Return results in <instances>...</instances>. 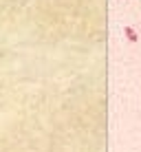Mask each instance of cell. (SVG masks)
I'll list each match as a JSON object with an SVG mask.
<instances>
[{"instance_id": "cell-1", "label": "cell", "mask_w": 141, "mask_h": 152, "mask_svg": "<svg viewBox=\"0 0 141 152\" xmlns=\"http://www.w3.org/2000/svg\"><path fill=\"white\" fill-rule=\"evenodd\" d=\"M123 33H126L128 42H139V33H137L132 27H130V24H126V27H123Z\"/></svg>"}]
</instances>
